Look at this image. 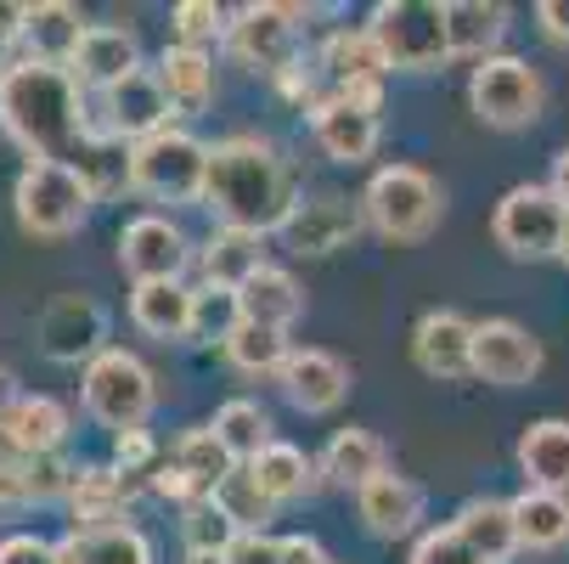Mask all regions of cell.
<instances>
[{
    "label": "cell",
    "instance_id": "4",
    "mask_svg": "<svg viewBox=\"0 0 569 564\" xmlns=\"http://www.w3.org/2000/svg\"><path fill=\"white\" fill-rule=\"evenodd\" d=\"M91 204H97V192L73 165H23V176L12 187V209H18V226L29 237L79 231L86 215H91Z\"/></svg>",
    "mask_w": 569,
    "mask_h": 564
},
{
    "label": "cell",
    "instance_id": "34",
    "mask_svg": "<svg viewBox=\"0 0 569 564\" xmlns=\"http://www.w3.org/2000/svg\"><path fill=\"white\" fill-rule=\"evenodd\" d=\"M513 525H519V547L552 553V547L569 542V497L525 486V492L513 497Z\"/></svg>",
    "mask_w": 569,
    "mask_h": 564
},
{
    "label": "cell",
    "instance_id": "26",
    "mask_svg": "<svg viewBox=\"0 0 569 564\" xmlns=\"http://www.w3.org/2000/svg\"><path fill=\"white\" fill-rule=\"evenodd\" d=\"M519 468L536 492L569 497V418H541L519 435Z\"/></svg>",
    "mask_w": 569,
    "mask_h": 564
},
{
    "label": "cell",
    "instance_id": "46",
    "mask_svg": "<svg viewBox=\"0 0 569 564\" xmlns=\"http://www.w3.org/2000/svg\"><path fill=\"white\" fill-rule=\"evenodd\" d=\"M23 503H34V497H29V474H23V463L0 457V508H23Z\"/></svg>",
    "mask_w": 569,
    "mask_h": 564
},
{
    "label": "cell",
    "instance_id": "29",
    "mask_svg": "<svg viewBox=\"0 0 569 564\" xmlns=\"http://www.w3.org/2000/svg\"><path fill=\"white\" fill-rule=\"evenodd\" d=\"M158 79H164V91L176 102V113H203L214 102V57L203 46H164L158 57Z\"/></svg>",
    "mask_w": 569,
    "mask_h": 564
},
{
    "label": "cell",
    "instance_id": "35",
    "mask_svg": "<svg viewBox=\"0 0 569 564\" xmlns=\"http://www.w3.org/2000/svg\"><path fill=\"white\" fill-rule=\"evenodd\" d=\"M214 435H220V446L237 457V468H249L260 452H271L277 441H271V418H266V407L260 400H226V407L214 413V424H209Z\"/></svg>",
    "mask_w": 569,
    "mask_h": 564
},
{
    "label": "cell",
    "instance_id": "22",
    "mask_svg": "<svg viewBox=\"0 0 569 564\" xmlns=\"http://www.w3.org/2000/svg\"><path fill=\"white\" fill-rule=\"evenodd\" d=\"M86 18H79V7H68V0H40V7H29V23H23V57L29 62H57L68 68L79 40H86Z\"/></svg>",
    "mask_w": 569,
    "mask_h": 564
},
{
    "label": "cell",
    "instance_id": "44",
    "mask_svg": "<svg viewBox=\"0 0 569 564\" xmlns=\"http://www.w3.org/2000/svg\"><path fill=\"white\" fill-rule=\"evenodd\" d=\"M231 564H282V536H266V531H242L231 547H226Z\"/></svg>",
    "mask_w": 569,
    "mask_h": 564
},
{
    "label": "cell",
    "instance_id": "42",
    "mask_svg": "<svg viewBox=\"0 0 569 564\" xmlns=\"http://www.w3.org/2000/svg\"><path fill=\"white\" fill-rule=\"evenodd\" d=\"M412 564H485L451 525H440V531H429L418 547H412Z\"/></svg>",
    "mask_w": 569,
    "mask_h": 564
},
{
    "label": "cell",
    "instance_id": "1",
    "mask_svg": "<svg viewBox=\"0 0 569 564\" xmlns=\"http://www.w3.org/2000/svg\"><path fill=\"white\" fill-rule=\"evenodd\" d=\"M203 204L220 215V226L237 231H282L299 192H293V170L288 158L266 141V136H226L209 147V187Z\"/></svg>",
    "mask_w": 569,
    "mask_h": 564
},
{
    "label": "cell",
    "instance_id": "2",
    "mask_svg": "<svg viewBox=\"0 0 569 564\" xmlns=\"http://www.w3.org/2000/svg\"><path fill=\"white\" fill-rule=\"evenodd\" d=\"M361 209H367V220L389 237V244H423V237L440 226L446 198H440L435 176H423L418 165H383L367 181Z\"/></svg>",
    "mask_w": 569,
    "mask_h": 564
},
{
    "label": "cell",
    "instance_id": "18",
    "mask_svg": "<svg viewBox=\"0 0 569 564\" xmlns=\"http://www.w3.org/2000/svg\"><path fill=\"white\" fill-rule=\"evenodd\" d=\"M68 73L79 79V86H97V91H113L119 79L141 73V46L130 29H113V23H91L86 40H79Z\"/></svg>",
    "mask_w": 569,
    "mask_h": 564
},
{
    "label": "cell",
    "instance_id": "23",
    "mask_svg": "<svg viewBox=\"0 0 569 564\" xmlns=\"http://www.w3.org/2000/svg\"><path fill=\"white\" fill-rule=\"evenodd\" d=\"M237 305H242V321H254V328H277V334H288L293 321L305 316V288L293 283V271H282V266H266V271H254L249 283L237 288Z\"/></svg>",
    "mask_w": 569,
    "mask_h": 564
},
{
    "label": "cell",
    "instance_id": "28",
    "mask_svg": "<svg viewBox=\"0 0 569 564\" xmlns=\"http://www.w3.org/2000/svg\"><path fill=\"white\" fill-rule=\"evenodd\" d=\"M254 271H266V237L260 231H237V226H220L209 244H203V283L209 288H242Z\"/></svg>",
    "mask_w": 569,
    "mask_h": 564
},
{
    "label": "cell",
    "instance_id": "41",
    "mask_svg": "<svg viewBox=\"0 0 569 564\" xmlns=\"http://www.w3.org/2000/svg\"><path fill=\"white\" fill-rule=\"evenodd\" d=\"M231 29V18L214 7V0H181L176 7V34H181V46H203V40H214V34H226Z\"/></svg>",
    "mask_w": 569,
    "mask_h": 564
},
{
    "label": "cell",
    "instance_id": "36",
    "mask_svg": "<svg viewBox=\"0 0 569 564\" xmlns=\"http://www.w3.org/2000/svg\"><path fill=\"white\" fill-rule=\"evenodd\" d=\"M192 486H198V497H214L226 479L237 474V457L220 446V435L214 429H187L181 441H176V457H170Z\"/></svg>",
    "mask_w": 569,
    "mask_h": 564
},
{
    "label": "cell",
    "instance_id": "12",
    "mask_svg": "<svg viewBox=\"0 0 569 564\" xmlns=\"http://www.w3.org/2000/svg\"><path fill=\"white\" fill-rule=\"evenodd\" d=\"M361 198H345V192H310L293 204L282 237H288V249L293 255H333V249H350L356 237H361Z\"/></svg>",
    "mask_w": 569,
    "mask_h": 564
},
{
    "label": "cell",
    "instance_id": "48",
    "mask_svg": "<svg viewBox=\"0 0 569 564\" xmlns=\"http://www.w3.org/2000/svg\"><path fill=\"white\" fill-rule=\"evenodd\" d=\"M282 564H333L316 536H282Z\"/></svg>",
    "mask_w": 569,
    "mask_h": 564
},
{
    "label": "cell",
    "instance_id": "47",
    "mask_svg": "<svg viewBox=\"0 0 569 564\" xmlns=\"http://www.w3.org/2000/svg\"><path fill=\"white\" fill-rule=\"evenodd\" d=\"M536 23L552 46H569V0H541L536 7Z\"/></svg>",
    "mask_w": 569,
    "mask_h": 564
},
{
    "label": "cell",
    "instance_id": "15",
    "mask_svg": "<svg viewBox=\"0 0 569 564\" xmlns=\"http://www.w3.org/2000/svg\"><path fill=\"white\" fill-rule=\"evenodd\" d=\"M310 130H316V141H321L328 158H339V165H361V158H372V147L383 136V119H378V108L328 91L321 108L310 113Z\"/></svg>",
    "mask_w": 569,
    "mask_h": 564
},
{
    "label": "cell",
    "instance_id": "31",
    "mask_svg": "<svg viewBox=\"0 0 569 564\" xmlns=\"http://www.w3.org/2000/svg\"><path fill=\"white\" fill-rule=\"evenodd\" d=\"M378 474H389V457H383V441L372 429H339L321 452V479H333V486H372Z\"/></svg>",
    "mask_w": 569,
    "mask_h": 564
},
{
    "label": "cell",
    "instance_id": "6",
    "mask_svg": "<svg viewBox=\"0 0 569 564\" xmlns=\"http://www.w3.org/2000/svg\"><path fill=\"white\" fill-rule=\"evenodd\" d=\"M378 51L389 57V68L423 73L440 68L451 57V34H446V7L440 0H378L367 18Z\"/></svg>",
    "mask_w": 569,
    "mask_h": 564
},
{
    "label": "cell",
    "instance_id": "8",
    "mask_svg": "<svg viewBox=\"0 0 569 564\" xmlns=\"http://www.w3.org/2000/svg\"><path fill=\"white\" fill-rule=\"evenodd\" d=\"M468 102L491 130H525L541 119V102H547L541 68L530 57H508V51L485 57L468 79Z\"/></svg>",
    "mask_w": 569,
    "mask_h": 564
},
{
    "label": "cell",
    "instance_id": "19",
    "mask_svg": "<svg viewBox=\"0 0 569 564\" xmlns=\"http://www.w3.org/2000/svg\"><path fill=\"white\" fill-rule=\"evenodd\" d=\"M282 395L293 400L299 413H333L339 400L350 395V367L328 350H293L282 367Z\"/></svg>",
    "mask_w": 569,
    "mask_h": 564
},
{
    "label": "cell",
    "instance_id": "53",
    "mask_svg": "<svg viewBox=\"0 0 569 564\" xmlns=\"http://www.w3.org/2000/svg\"><path fill=\"white\" fill-rule=\"evenodd\" d=\"M12 62H18V57H7V40H0V73H7Z\"/></svg>",
    "mask_w": 569,
    "mask_h": 564
},
{
    "label": "cell",
    "instance_id": "37",
    "mask_svg": "<svg viewBox=\"0 0 569 564\" xmlns=\"http://www.w3.org/2000/svg\"><path fill=\"white\" fill-rule=\"evenodd\" d=\"M220 350H226V362H231L237 373H249V378H282V367H288V356H293L288 334L254 328V321H242V328H237Z\"/></svg>",
    "mask_w": 569,
    "mask_h": 564
},
{
    "label": "cell",
    "instance_id": "51",
    "mask_svg": "<svg viewBox=\"0 0 569 564\" xmlns=\"http://www.w3.org/2000/svg\"><path fill=\"white\" fill-rule=\"evenodd\" d=\"M18 395H23V389H18V378H12L7 367H0V413H7V407H12Z\"/></svg>",
    "mask_w": 569,
    "mask_h": 564
},
{
    "label": "cell",
    "instance_id": "32",
    "mask_svg": "<svg viewBox=\"0 0 569 564\" xmlns=\"http://www.w3.org/2000/svg\"><path fill=\"white\" fill-rule=\"evenodd\" d=\"M446 34L451 57H497V40L508 34V7L497 0H446Z\"/></svg>",
    "mask_w": 569,
    "mask_h": 564
},
{
    "label": "cell",
    "instance_id": "49",
    "mask_svg": "<svg viewBox=\"0 0 569 564\" xmlns=\"http://www.w3.org/2000/svg\"><path fill=\"white\" fill-rule=\"evenodd\" d=\"M23 23H29V7L23 0H0V40H23Z\"/></svg>",
    "mask_w": 569,
    "mask_h": 564
},
{
    "label": "cell",
    "instance_id": "5",
    "mask_svg": "<svg viewBox=\"0 0 569 564\" xmlns=\"http://www.w3.org/2000/svg\"><path fill=\"white\" fill-rule=\"evenodd\" d=\"M79 400H86V413L113 429V435H130L147 424L152 400H158V384H152V367L130 350H108L86 367V378H79Z\"/></svg>",
    "mask_w": 569,
    "mask_h": 564
},
{
    "label": "cell",
    "instance_id": "25",
    "mask_svg": "<svg viewBox=\"0 0 569 564\" xmlns=\"http://www.w3.org/2000/svg\"><path fill=\"white\" fill-rule=\"evenodd\" d=\"M321 73L333 79V91H356V86H383V73H395V68L378 51L372 29H339L321 46Z\"/></svg>",
    "mask_w": 569,
    "mask_h": 564
},
{
    "label": "cell",
    "instance_id": "50",
    "mask_svg": "<svg viewBox=\"0 0 569 564\" xmlns=\"http://www.w3.org/2000/svg\"><path fill=\"white\" fill-rule=\"evenodd\" d=\"M547 187H552V192H558V198L569 204V147H563V152L552 158V181H547Z\"/></svg>",
    "mask_w": 569,
    "mask_h": 564
},
{
    "label": "cell",
    "instance_id": "33",
    "mask_svg": "<svg viewBox=\"0 0 569 564\" xmlns=\"http://www.w3.org/2000/svg\"><path fill=\"white\" fill-rule=\"evenodd\" d=\"M249 474H254V486L282 508V503H299V497H310L316 486H321V463H310L299 446H288V441H277L271 452H260L254 463H249Z\"/></svg>",
    "mask_w": 569,
    "mask_h": 564
},
{
    "label": "cell",
    "instance_id": "11",
    "mask_svg": "<svg viewBox=\"0 0 569 564\" xmlns=\"http://www.w3.org/2000/svg\"><path fill=\"white\" fill-rule=\"evenodd\" d=\"M119 266L130 283H181L192 266V244L170 215H136L119 231Z\"/></svg>",
    "mask_w": 569,
    "mask_h": 564
},
{
    "label": "cell",
    "instance_id": "52",
    "mask_svg": "<svg viewBox=\"0 0 569 564\" xmlns=\"http://www.w3.org/2000/svg\"><path fill=\"white\" fill-rule=\"evenodd\" d=\"M187 564H231L226 553H187Z\"/></svg>",
    "mask_w": 569,
    "mask_h": 564
},
{
    "label": "cell",
    "instance_id": "43",
    "mask_svg": "<svg viewBox=\"0 0 569 564\" xmlns=\"http://www.w3.org/2000/svg\"><path fill=\"white\" fill-rule=\"evenodd\" d=\"M0 564H62V558H57V542L18 531V536H0Z\"/></svg>",
    "mask_w": 569,
    "mask_h": 564
},
{
    "label": "cell",
    "instance_id": "10",
    "mask_svg": "<svg viewBox=\"0 0 569 564\" xmlns=\"http://www.w3.org/2000/svg\"><path fill=\"white\" fill-rule=\"evenodd\" d=\"M40 350L51 356V362H68V367H79V362H97V356H108L113 345H108V310H102V299H91V294H57L46 310H40Z\"/></svg>",
    "mask_w": 569,
    "mask_h": 564
},
{
    "label": "cell",
    "instance_id": "21",
    "mask_svg": "<svg viewBox=\"0 0 569 564\" xmlns=\"http://www.w3.org/2000/svg\"><path fill=\"white\" fill-rule=\"evenodd\" d=\"M356 514L367 520L372 536H406V531H418V520H423V492L406 474L389 468V474L372 479V486L356 492Z\"/></svg>",
    "mask_w": 569,
    "mask_h": 564
},
{
    "label": "cell",
    "instance_id": "20",
    "mask_svg": "<svg viewBox=\"0 0 569 564\" xmlns=\"http://www.w3.org/2000/svg\"><path fill=\"white\" fill-rule=\"evenodd\" d=\"M198 288L187 283H136L130 288V321L147 339H192Z\"/></svg>",
    "mask_w": 569,
    "mask_h": 564
},
{
    "label": "cell",
    "instance_id": "24",
    "mask_svg": "<svg viewBox=\"0 0 569 564\" xmlns=\"http://www.w3.org/2000/svg\"><path fill=\"white\" fill-rule=\"evenodd\" d=\"M451 531L485 558V564H508L519 553V525H513V503L497 497H468L451 520Z\"/></svg>",
    "mask_w": 569,
    "mask_h": 564
},
{
    "label": "cell",
    "instance_id": "30",
    "mask_svg": "<svg viewBox=\"0 0 569 564\" xmlns=\"http://www.w3.org/2000/svg\"><path fill=\"white\" fill-rule=\"evenodd\" d=\"M62 564H152V542L136 525H97V531H68L57 542Z\"/></svg>",
    "mask_w": 569,
    "mask_h": 564
},
{
    "label": "cell",
    "instance_id": "54",
    "mask_svg": "<svg viewBox=\"0 0 569 564\" xmlns=\"http://www.w3.org/2000/svg\"><path fill=\"white\" fill-rule=\"evenodd\" d=\"M563 266H569V237H563Z\"/></svg>",
    "mask_w": 569,
    "mask_h": 564
},
{
    "label": "cell",
    "instance_id": "7",
    "mask_svg": "<svg viewBox=\"0 0 569 564\" xmlns=\"http://www.w3.org/2000/svg\"><path fill=\"white\" fill-rule=\"evenodd\" d=\"M491 237L513 255V260H563V237H569V204L541 187V181H525L513 192H502L497 215H491Z\"/></svg>",
    "mask_w": 569,
    "mask_h": 564
},
{
    "label": "cell",
    "instance_id": "13",
    "mask_svg": "<svg viewBox=\"0 0 569 564\" xmlns=\"http://www.w3.org/2000/svg\"><path fill=\"white\" fill-rule=\"evenodd\" d=\"M170 119H176V102L164 91V79H158V68H141V73L119 79L113 91H102V119L97 125L136 147V141L158 136V130H170Z\"/></svg>",
    "mask_w": 569,
    "mask_h": 564
},
{
    "label": "cell",
    "instance_id": "40",
    "mask_svg": "<svg viewBox=\"0 0 569 564\" xmlns=\"http://www.w3.org/2000/svg\"><path fill=\"white\" fill-rule=\"evenodd\" d=\"M242 328V305H237V294L231 288H198V316H192V339H231Z\"/></svg>",
    "mask_w": 569,
    "mask_h": 564
},
{
    "label": "cell",
    "instance_id": "14",
    "mask_svg": "<svg viewBox=\"0 0 569 564\" xmlns=\"http://www.w3.org/2000/svg\"><path fill=\"white\" fill-rule=\"evenodd\" d=\"M473 373L497 389H525L541 373V339H530V328L508 316H491L473 328Z\"/></svg>",
    "mask_w": 569,
    "mask_h": 564
},
{
    "label": "cell",
    "instance_id": "16",
    "mask_svg": "<svg viewBox=\"0 0 569 564\" xmlns=\"http://www.w3.org/2000/svg\"><path fill=\"white\" fill-rule=\"evenodd\" d=\"M473 328L462 310H423L412 328V362L429 378H468L473 373Z\"/></svg>",
    "mask_w": 569,
    "mask_h": 564
},
{
    "label": "cell",
    "instance_id": "3",
    "mask_svg": "<svg viewBox=\"0 0 569 564\" xmlns=\"http://www.w3.org/2000/svg\"><path fill=\"white\" fill-rule=\"evenodd\" d=\"M130 187L158 204H192L209 187V147L192 130H158L130 147Z\"/></svg>",
    "mask_w": 569,
    "mask_h": 564
},
{
    "label": "cell",
    "instance_id": "17",
    "mask_svg": "<svg viewBox=\"0 0 569 564\" xmlns=\"http://www.w3.org/2000/svg\"><path fill=\"white\" fill-rule=\"evenodd\" d=\"M68 441V413L51 395H18L7 413H0V457L29 463V457H51Z\"/></svg>",
    "mask_w": 569,
    "mask_h": 564
},
{
    "label": "cell",
    "instance_id": "38",
    "mask_svg": "<svg viewBox=\"0 0 569 564\" xmlns=\"http://www.w3.org/2000/svg\"><path fill=\"white\" fill-rule=\"evenodd\" d=\"M181 536H187V553H226V547L242 536V525H237L214 497H203V503H192V508L181 514Z\"/></svg>",
    "mask_w": 569,
    "mask_h": 564
},
{
    "label": "cell",
    "instance_id": "27",
    "mask_svg": "<svg viewBox=\"0 0 569 564\" xmlns=\"http://www.w3.org/2000/svg\"><path fill=\"white\" fill-rule=\"evenodd\" d=\"M68 503H73V531L124 525L130 479H124V468H102V463H91V468H79V474H73V492H68Z\"/></svg>",
    "mask_w": 569,
    "mask_h": 564
},
{
    "label": "cell",
    "instance_id": "45",
    "mask_svg": "<svg viewBox=\"0 0 569 564\" xmlns=\"http://www.w3.org/2000/svg\"><path fill=\"white\" fill-rule=\"evenodd\" d=\"M113 452H119V468H124V474H141V468L152 463V441H147V429L113 435Z\"/></svg>",
    "mask_w": 569,
    "mask_h": 564
},
{
    "label": "cell",
    "instance_id": "39",
    "mask_svg": "<svg viewBox=\"0 0 569 564\" xmlns=\"http://www.w3.org/2000/svg\"><path fill=\"white\" fill-rule=\"evenodd\" d=\"M214 503H220L242 531H266V520H271V508H277V503L254 486V474H249V468H237V474L226 479V486L214 492Z\"/></svg>",
    "mask_w": 569,
    "mask_h": 564
},
{
    "label": "cell",
    "instance_id": "9",
    "mask_svg": "<svg viewBox=\"0 0 569 564\" xmlns=\"http://www.w3.org/2000/svg\"><path fill=\"white\" fill-rule=\"evenodd\" d=\"M299 18H305L299 7H277V0L242 7V12H231L226 46H231V57L242 68L282 79L288 68H299Z\"/></svg>",
    "mask_w": 569,
    "mask_h": 564
}]
</instances>
